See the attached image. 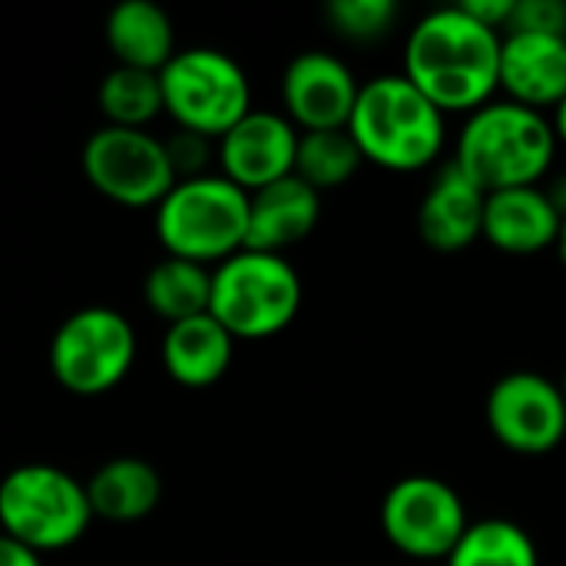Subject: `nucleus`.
<instances>
[{"label":"nucleus","instance_id":"1","mask_svg":"<svg viewBox=\"0 0 566 566\" xmlns=\"http://www.w3.org/2000/svg\"><path fill=\"white\" fill-rule=\"evenodd\" d=\"M501 33L471 20L461 7L421 17L405 43V80L444 116L474 113L501 90Z\"/></svg>","mask_w":566,"mask_h":566},{"label":"nucleus","instance_id":"2","mask_svg":"<svg viewBox=\"0 0 566 566\" xmlns=\"http://www.w3.org/2000/svg\"><path fill=\"white\" fill-rule=\"evenodd\" d=\"M557 153L554 126L544 113L511 99L474 109L458 136L454 166L484 192L541 186Z\"/></svg>","mask_w":566,"mask_h":566},{"label":"nucleus","instance_id":"3","mask_svg":"<svg viewBox=\"0 0 566 566\" xmlns=\"http://www.w3.org/2000/svg\"><path fill=\"white\" fill-rule=\"evenodd\" d=\"M345 129L361 159L388 172L428 169L444 149V113L431 106L405 73L361 83Z\"/></svg>","mask_w":566,"mask_h":566},{"label":"nucleus","instance_id":"4","mask_svg":"<svg viewBox=\"0 0 566 566\" xmlns=\"http://www.w3.org/2000/svg\"><path fill=\"white\" fill-rule=\"evenodd\" d=\"M249 192L229 182L222 172L176 182L156 206V239L166 255L222 265L245 249Z\"/></svg>","mask_w":566,"mask_h":566},{"label":"nucleus","instance_id":"5","mask_svg":"<svg viewBox=\"0 0 566 566\" xmlns=\"http://www.w3.org/2000/svg\"><path fill=\"white\" fill-rule=\"evenodd\" d=\"M298 308L302 279L285 255L242 249L212 269L209 315L235 342H259L285 332Z\"/></svg>","mask_w":566,"mask_h":566},{"label":"nucleus","instance_id":"6","mask_svg":"<svg viewBox=\"0 0 566 566\" xmlns=\"http://www.w3.org/2000/svg\"><path fill=\"white\" fill-rule=\"evenodd\" d=\"M90 521L86 488L56 464H20L0 481V534L40 557L73 547Z\"/></svg>","mask_w":566,"mask_h":566},{"label":"nucleus","instance_id":"7","mask_svg":"<svg viewBox=\"0 0 566 566\" xmlns=\"http://www.w3.org/2000/svg\"><path fill=\"white\" fill-rule=\"evenodd\" d=\"M163 113L186 133L219 139L245 113H252V86L245 70L222 50L189 46L159 70Z\"/></svg>","mask_w":566,"mask_h":566},{"label":"nucleus","instance_id":"8","mask_svg":"<svg viewBox=\"0 0 566 566\" xmlns=\"http://www.w3.org/2000/svg\"><path fill=\"white\" fill-rule=\"evenodd\" d=\"M136 361L133 322L106 305H86L60 322L50 338V371L60 388L80 398L113 391Z\"/></svg>","mask_w":566,"mask_h":566},{"label":"nucleus","instance_id":"9","mask_svg":"<svg viewBox=\"0 0 566 566\" xmlns=\"http://www.w3.org/2000/svg\"><path fill=\"white\" fill-rule=\"evenodd\" d=\"M80 163L90 186L126 209L159 206L176 186L163 139L146 129L99 126L83 143Z\"/></svg>","mask_w":566,"mask_h":566},{"label":"nucleus","instance_id":"10","mask_svg":"<svg viewBox=\"0 0 566 566\" xmlns=\"http://www.w3.org/2000/svg\"><path fill=\"white\" fill-rule=\"evenodd\" d=\"M468 524L458 491L428 474L398 481L381 501V531L411 560H448Z\"/></svg>","mask_w":566,"mask_h":566},{"label":"nucleus","instance_id":"11","mask_svg":"<svg viewBox=\"0 0 566 566\" xmlns=\"http://www.w3.org/2000/svg\"><path fill=\"white\" fill-rule=\"evenodd\" d=\"M488 428L514 454H551L566 438L564 395L544 375L511 371L488 395Z\"/></svg>","mask_w":566,"mask_h":566},{"label":"nucleus","instance_id":"12","mask_svg":"<svg viewBox=\"0 0 566 566\" xmlns=\"http://www.w3.org/2000/svg\"><path fill=\"white\" fill-rule=\"evenodd\" d=\"M358 80L345 60L325 50L298 53L282 73L285 119L298 133L345 129L358 99Z\"/></svg>","mask_w":566,"mask_h":566},{"label":"nucleus","instance_id":"13","mask_svg":"<svg viewBox=\"0 0 566 566\" xmlns=\"http://www.w3.org/2000/svg\"><path fill=\"white\" fill-rule=\"evenodd\" d=\"M295 149H298V129L282 113H269V109L245 113L226 136L216 139L222 176L245 192L265 189L292 176Z\"/></svg>","mask_w":566,"mask_h":566},{"label":"nucleus","instance_id":"14","mask_svg":"<svg viewBox=\"0 0 566 566\" xmlns=\"http://www.w3.org/2000/svg\"><path fill=\"white\" fill-rule=\"evenodd\" d=\"M497 83L517 106L554 109L566 96V36L507 33L501 40Z\"/></svg>","mask_w":566,"mask_h":566},{"label":"nucleus","instance_id":"15","mask_svg":"<svg viewBox=\"0 0 566 566\" xmlns=\"http://www.w3.org/2000/svg\"><path fill=\"white\" fill-rule=\"evenodd\" d=\"M322 216V196L298 176H285L265 189L249 192V229L245 249L285 255L292 245L305 242Z\"/></svg>","mask_w":566,"mask_h":566},{"label":"nucleus","instance_id":"16","mask_svg":"<svg viewBox=\"0 0 566 566\" xmlns=\"http://www.w3.org/2000/svg\"><path fill=\"white\" fill-rule=\"evenodd\" d=\"M484 192L454 166L444 163L421 199L418 232L434 252H461L481 239L484 226Z\"/></svg>","mask_w":566,"mask_h":566},{"label":"nucleus","instance_id":"17","mask_svg":"<svg viewBox=\"0 0 566 566\" xmlns=\"http://www.w3.org/2000/svg\"><path fill=\"white\" fill-rule=\"evenodd\" d=\"M560 229L564 219L541 186L504 189L484 199L481 239L507 255H537L544 249H557Z\"/></svg>","mask_w":566,"mask_h":566},{"label":"nucleus","instance_id":"18","mask_svg":"<svg viewBox=\"0 0 566 566\" xmlns=\"http://www.w3.org/2000/svg\"><path fill=\"white\" fill-rule=\"evenodd\" d=\"M235 355V338L206 312L176 325L163 335V368L182 388H209L226 378Z\"/></svg>","mask_w":566,"mask_h":566},{"label":"nucleus","instance_id":"19","mask_svg":"<svg viewBox=\"0 0 566 566\" xmlns=\"http://www.w3.org/2000/svg\"><path fill=\"white\" fill-rule=\"evenodd\" d=\"M106 46L116 66L159 73L176 56L172 20L163 7L149 0H123L109 10L103 23Z\"/></svg>","mask_w":566,"mask_h":566},{"label":"nucleus","instance_id":"20","mask_svg":"<svg viewBox=\"0 0 566 566\" xmlns=\"http://www.w3.org/2000/svg\"><path fill=\"white\" fill-rule=\"evenodd\" d=\"M93 517L109 524H136L163 501V478L143 458H113L83 484Z\"/></svg>","mask_w":566,"mask_h":566},{"label":"nucleus","instance_id":"21","mask_svg":"<svg viewBox=\"0 0 566 566\" xmlns=\"http://www.w3.org/2000/svg\"><path fill=\"white\" fill-rule=\"evenodd\" d=\"M209 295H212V269L176 259V255L159 259L146 272V282H143L146 308L166 325L206 315Z\"/></svg>","mask_w":566,"mask_h":566},{"label":"nucleus","instance_id":"22","mask_svg":"<svg viewBox=\"0 0 566 566\" xmlns=\"http://www.w3.org/2000/svg\"><path fill=\"white\" fill-rule=\"evenodd\" d=\"M96 106L106 116V126L146 129L163 113L159 73L113 66L96 86Z\"/></svg>","mask_w":566,"mask_h":566},{"label":"nucleus","instance_id":"23","mask_svg":"<svg viewBox=\"0 0 566 566\" xmlns=\"http://www.w3.org/2000/svg\"><path fill=\"white\" fill-rule=\"evenodd\" d=\"M448 566H541L531 534L504 517L468 524L464 537L444 560Z\"/></svg>","mask_w":566,"mask_h":566},{"label":"nucleus","instance_id":"24","mask_svg":"<svg viewBox=\"0 0 566 566\" xmlns=\"http://www.w3.org/2000/svg\"><path fill=\"white\" fill-rule=\"evenodd\" d=\"M361 163L365 159H361L355 139L348 136V129L298 133V149H295L292 176H298L305 186H312L322 196L328 189L345 186L358 172Z\"/></svg>","mask_w":566,"mask_h":566},{"label":"nucleus","instance_id":"25","mask_svg":"<svg viewBox=\"0 0 566 566\" xmlns=\"http://www.w3.org/2000/svg\"><path fill=\"white\" fill-rule=\"evenodd\" d=\"M398 13L401 10L395 0H335L325 10L332 30L348 43H375L388 36L398 23Z\"/></svg>","mask_w":566,"mask_h":566},{"label":"nucleus","instance_id":"26","mask_svg":"<svg viewBox=\"0 0 566 566\" xmlns=\"http://www.w3.org/2000/svg\"><path fill=\"white\" fill-rule=\"evenodd\" d=\"M507 33H534V36H566L564 0H514V13L504 27Z\"/></svg>","mask_w":566,"mask_h":566},{"label":"nucleus","instance_id":"27","mask_svg":"<svg viewBox=\"0 0 566 566\" xmlns=\"http://www.w3.org/2000/svg\"><path fill=\"white\" fill-rule=\"evenodd\" d=\"M163 146H166V156H169V166H172L176 182L209 176V169H206V166H209V153L216 149V143H212V139L179 129L176 136L163 139Z\"/></svg>","mask_w":566,"mask_h":566},{"label":"nucleus","instance_id":"28","mask_svg":"<svg viewBox=\"0 0 566 566\" xmlns=\"http://www.w3.org/2000/svg\"><path fill=\"white\" fill-rule=\"evenodd\" d=\"M461 10H464L471 20H478L481 27L501 33V30L507 27L511 13H514V0H468V3H461Z\"/></svg>","mask_w":566,"mask_h":566},{"label":"nucleus","instance_id":"29","mask_svg":"<svg viewBox=\"0 0 566 566\" xmlns=\"http://www.w3.org/2000/svg\"><path fill=\"white\" fill-rule=\"evenodd\" d=\"M0 566H43V557L0 534Z\"/></svg>","mask_w":566,"mask_h":566},{"label":"nucleus","instance_id":"30","mask_svg":"<svg viewBox=\"0 0 566 566\" xmlns=\"http://www.w3.org/2000/svg\"><path fill=\"white\" fill-rule=\"evenodd\" d=\"M544 192H547L551 206L557 209V216H560V219L566 222V176H557V179H554V182H551Z\"/></svg>","mask_w":566,"mask_h":566},{"label":"nucleus","instance_id":"31","mask_svg":"<svg viewBox=\"0 0 566 566\" xmlns=\"http://www.w3.org/2000/svg\"><path fill=\"white\" fill-rule=\"evenodd\" d=\"M551 126H554V136H557V146H566V96L554 106V116H551Z\"/></svg>","mask_w":566,"mask_h":566},{"label":"nucleus","instance_id":"32","mask_svg":"<svg viewBox=\"0 0 566 566\" xmlns=\"http://www.w3.org/2000/svg\"><path fill=\"white\" fill-rule=\"evenodd\" d=\"M557 252H560V262H564L566 269V222L564 229H560V239H557Z\"/></svg>","mask_w":566,"mask_h":566},{"label":"nucleus","instance_id":"33","mask_svg":"<svg viewBox=\"0 0 566 566\" xmlns=\"http://www.w3.org/2000/svg\"><path fill=\"white\" fill-rule=\"evenodd\" d=\"M557 388H560V395H564V401H566V371H564V378H560V385H557Z\"/></svg>","mask_w":566,"mask_h":566}]
</instances>
